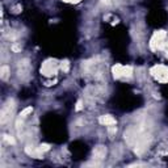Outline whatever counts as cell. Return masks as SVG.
I'll use <instances>...</instances> for the list:
<instances>
[{
	"instance_id": "5b68a950",
	"label": "cell",
	"mask_w": 168,
	"mask_h": 168,
	"mask_svg": "<svg viewBox=\"0 0 168 168\" xmlns=\"http://www.w3.org/2000/svg\"><path fill=\"white\" fill-rule=\"evenodd\" d=\"M2 78L3 79H7V75H8V67H3L2 68Z\"/></svg>"
},
{
	"instance_id": "6da1fadb",
	"label": "cell",
	"mask_w": 168,
	"mask_h": 168,
	"mask_svg": "<svg viewBox=\"0 0 168 168\" xmlns=\"http://www.w3.org/2000/svg\"><path fill=\"white\" fill-rule=\"evenodd\" d=\"M152 74L159 79V80L162 82H166L168 80V68L166 67H163V66H158L154 68V71H152Z\"/></svg>"
},
{
	"instance_id": "3957f363",
	"label": "cell",
	"mask_w": 168,
	"mask_h": 168,
	"mask_svg": "<svg viewBox=\"0 0 168 168\" xmlns=\"http://www.w3.org/2000/svg\"><path fill=\"white\" fill-rule=\"evenodd\" d=\"M93 156L96 158V159H103V158L105 156V149L101 146H99L97 149L93 151Z\"/></svg>"
},
{
	"instance_id": "7a4b0ae2",
	"label": "cell",
	"mask_w": 168,
	"mask_h": 168,
	"mask_svg": "<svg viewBox=\"0 0 168 168\" xmlns=\"http://www.w3.org/2000/svg\"><path fill=\"white\" fill-rule=\"evenodd\" d=\"M114 76L116 78H122V76H130L131 75V67H125V66H117L113 68Z\"/></svg>"
},
{
	"instance_id": "277c9868",
	"label": "cell",
	"mask_w": 168,
	"mask_h": 168,
	"mask_svg": "<svg viewBox=\"0 0 168 168\" xmlns=\"http://www.w3.org/2000/svg\"><path fill=\"white\" fill-rule=\"evenodd\" d=\"M100 122L104 124V125H114L116 120L113 117H110V116H103V117L100 118Z\"/></svg>"
}]
</instances>
